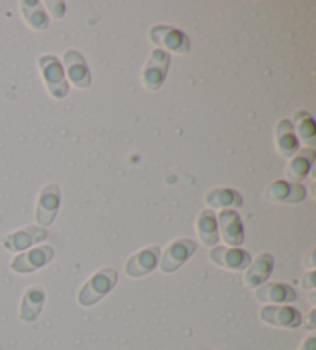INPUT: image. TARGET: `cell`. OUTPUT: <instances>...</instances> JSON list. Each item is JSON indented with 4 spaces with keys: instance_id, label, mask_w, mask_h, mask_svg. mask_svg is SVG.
<instances>
[{
    "instance_id": "cell-14",
    "label": "cell",
    "mask_w": 316,
    "mask_h": 350,
    "mask_svg": "<svg viewBox=\"0 0 316 350\" xmlns=\"http://www.w3.org/2000/svg\"><path fill=\"white\" fill-rule=\"evenodd\" d=\"M62 62L65 66L66 77H68V82L73 87L83 90L91 85L93 77H91L88 65L85 62V59L81 53L76 50H66L62 54Z\"/></svg>"
},
{
    "instance_id": "cell-3",
    "label": "cell",
    "mask_w": 316,
    "mask_h": 350,
    "mask_svg": "<svg viewBox=\"0 0 316 350\" xmlns=\"http://www.w3.org/2000/svg\"><path fill=\"white\" fill-rule=\"evenodd\" d=\"M148 39L161 50L174 54H187L192 50V42L188 36L174 27L155 25L150 28Z\"/></svg>"
},
{
    "instance_id": "cell-12",
    "label": "cell",
    "mask_w": 316,
    "mask_h": 350,
    "mask_svg": "<svg viewBox=\"0 0 316 350\" xmlns=\"http://www.w3.org/2000/svg\"><path fill=\"white\" fill-rule=\"evenodd\" d=\"M264 198L275 204H298L307 198V189L302 184L290 183L287 179H278L267 187Z\"/></svg>"
},
{
    "instance_id": "cell-19",
    "label": "cell",
    "mask_w": 316,
    "mask_h": 350,
    "mask_svg": "<svg viewBox=\"0 0 316 350\" xmlns=\"http://www.w3.org/2000/svg\"><path fill=\"white\" fill-rule=\"evenodd\" d=\"M315 162V148L304 147L296 152L293 158L289 159L287 170H285V176L290 183L301 184L304 179L308 176L312 165Z\"/></svg>"
},
{
    "instance_id": "cell-30",
    "label": "cell",
    "mask_w": 316,
    "mask_h": 350,
    "mask_svg": "<svg viewBox=\"0 0 316 350\" xmlns=\"http://www.w3.org/2000/svg\"><path fill=\"white\" fill-rule=\"evenodd\" d=\"M205 350H211V349H205Z\"/></svg>"
},
{
    "instance_id": "cell-28",
    "label": "cell",
    "mask_w": 316,
    "mask_h": 350,
    "mask_svg": "<svg viewBox=\"0 0 316 350\" xmlns=\"http://www.w3.org/2000/svg\"><path fill=\"white\" fill-rule=\"evenodd\" d=\"M300 350H316V336L312 334L308 335L306 340H302Z\"/></svg>"
},
{
    "instance_id": "cell-24",
    "label": "cell",
    "mask_w": 316,
    "mask_h": 350,
    "mask_svg": "<svg viewBox=\"0 0 316 350\" xmlns=\"http://www.w3.org/2000/svg\"><path fill=\"white\" fill-rule=\"evenodd\" d=\"M45 7L50 11L54 19H62L65 14V3L64 2H45Z\"/></svg>"
},
{
    "instance_id": "cell-26",
    "label": "cell",
    "mask_w": 316,
    "mask_h": 350,
    "mask_svg": "<svg viewBox=\"0 0 316 350\" xmlns=\"http://www.w3.org/2000/svg\"><path fill=\"white\" fill-rule=\"evenodd\" d=\"M301 327L304 330H310V332H313L316 329V309H315V307L307 313L306 317L302 318Z\"/></svg>"
},
{
    "instance_id": "cell-23",
    "label": "cell",
    "mask_w": 316,
    "mask_h": 350,
    "mask_svg": "<svg viewBox=\"0 0 316 350\" xmlns=\"http://www.w3.org/2000/svg\"><path fill=\"white\" fill-rule=\"evenodd\" d=\"M290 122L293 125L298 141H301L308 148H313L316 142V126L313 118L307 111L300 110L293 114Z\"/></svg>"
},
{
    "instance_id": "cell-20",
    "label": "cell",
    "mask_w": 316,
    "mask_h": 350,
    "mask_svg": "<svg viewBox=\"0 0 316 350\" xmlns=\"http://www.w3.org/2000/svg\"><path fill=\"white\" fill-rule=\"evenodd\" d=\"M205 205H209L210 210L213 208H233L242 207L244 205V198L241 196L239 191L227 187H220V189H211L205 193L204 198Z\"/></svg>"
},
{
    "instance_id": "cell-29",
    "label": "cell",
    "mask_w": 316,
    "mask_h": 350,
    "mask_svg": "<svg viewBox=\"0 0 316 350\" xmlns=\"http://www.w3.org/2000/svg\"><path fill=\"white\" fill-rule=\"evenodd\" d=\"M308 303L312 304L313 307L316 306V292L315 291H310V293H308Z\"/></svg>"
},
{
    "instance_id": "cell-27",
    "label": "cell",
    "mask_w": 316,
    "mask_h": 350,
    "mask_svg": "<svg viewBox=\"0 0 316 350\" xmlns=\"http://www.w3.org/2000/svg\"><path fill=\"white\" fill-rule=\"evenodd\" d=\"M304 265H306V267L310 270H315V267H316V249L315 247H312V249L307 252V255L304 256Z\"/></svg>"
},
{
    "instance_id": "cell-7",
    "label": "cell",
    "mask_w": 316,
    "mask_h": 350,
    "mask_svg": "<svg viewBox=\"0 0 316 350\" xmlns=\"http://www.w3.org/2000/svg\"><path fill=\"white\" fill-rule=\"evenodd\" d=\"M60 207V187L57 184H48L40 190L36 202L34 219L38 222V227L47 228L54 221Z\"/></svg>"
},
{
    "instance_id": "cell-5",
    "label": "cell",
    "mask_w": 316,
    "mask_h": 350,
    "mask_svg": "<svg viewBox=\"0 0 316 350\" xmlns=\"http://www.w3.org/2000/svg\"><path fill=\"white\" fill-rule=\"evenodd\" d=\"M198 250V243L188 238H178L170 243L166 250L161 252L159 270L162 273H174L179 270L188 259H190Z\"/></svg>"
},
{
    "instance_id": "cell-6",
    "label": "cell",
    "mask_w": 316,
    "mask_h": 350,
    "mask_svg": "<svg viewBox=\"0 0 316 350\" xmlns=\"http://www.w3.org/2000/svg\"><path fill=\"white\" fill-rule=\"evenodd\" d=\"M54 258V249L51 245L44 244L38 245L31 250L22 252L19 255L13 258V261L10 262V269L14 271V273L19 275H28L33 273V271H38L42 267H45L47 264L51 262Z\"/></svg>"
},
{
    "instance_id": "cell-21",
    "label": "cell",
    "mask_w": 316,
    "mask_h": 350,
    "mask_svg": "<svg viewBox=\"0 0 316 350\" xmlns=\"http://www.w3.org/2000/svg\"><path fill=\"white\" fill-rule=\"evenodd\" d=\"M196 233L200 243L205 247H215L220 243L216 215L213 210H202L196 218Z\"/></svg>"
},
{
    "instance_id": "cell-22",
    "label": "cell",
    "mask_w": 316,
    "mask_h": 350,
    "mask_svg": "<svg viewBox=\"0 0 316 350\" xmlns=\"http://www.w3.org/2000/svg\"><path fill=\"white\" fill-rule=\"evenodd\" d=\"M21 11L28 27L36 31H44L50 25V17H48L44 3L39 0H23L21 2Z\"/></svg>"
},
{
    "instance_id": "cell-10",
    "label": "cell",
    "mask_w": 316,
    "mask_h": 350,
    "mask_svg": "<svg viewBox=\"0 0 316 350\" xmlns=\"http://www.w3.org/2000/svg\"><path fill=\"white\" fill-rule=\"evenodd\" d=\"M209 258L218 267L232 271L247 270L252 262L250 253L244 249H239V247L215 245L209 252Z\"/></svg>"
},
{
    "instance_id": "cell-16",
    "label": "cell",
    "mask_w": 316,
    "mask_h": 350,
    "mask_svg": "<svg viewBox=\"0 0 316 350\" xmlns=\"http://www.w3.org/2000/svg\"><path fill=\"white\" fill-rule=\"evenodd\" d=\"M47 299L45 288L34 284L29 286L22 295L21 306H19V319L25 324H31L40 317L42 310H44Z\"/></svg>"
},
{
    "instance_id": "cell-11",
    "label": "cell",
    "mask_w": 316,
    "mask_h": 350,
    "mask_svg": "<svg viewBox=\"0 0 316 350\" xmlns=\"http://www.w3.org/2000/svg\"><path fill=\"white\" fill-rule=\"evenodd\" d=\"M218 232L220 239L227 244V247H241L244 244L246 234L242 226L241 216L232 208H224L216 216Z\"/></svg>"
},
{
    "instance_id": "cell-18",
    "label": "cell",
    "mask_w": 316,
    "mask_h": 350,
    "mask_svg": "<svg viewBox=\"0 0 316 350\" xmlns=\"http://www.w3.org/2000/svg\"><path fill=\"white\" fill-rule=\"evenodd\" d=\"M276 152L285 159H291L300 150V141L295 135L290 119H281L275 126Z\"/></svg>"
},
{
    "instance_id": "cell-9",
    "label": "cell",
    "mask_w": 316,
    "mask_h": 350,
    "mask_svg": "<svg viewBox=\"0 0 316 350\" xmlns=\"http://www.w3.org/2000/svg\"><path fill=\"white\" fill-rule=\"evenodd\" d=\"M161 258V247L159 245H150L141 249L127 259L124 265V271L129 278L137 280V278L147 276L151 271L156 270L159 265Z\"/></svg>"
},
{
    "instance_id": "cell-4",
    "label": "cell",
    "mask_w": 316,
    "mask_h": 350,
    "mask_svg": "<svg viewBox=\"0 0 316 350\" xmlns=\"http://www.w3.org/2000/svg\"><path fill=\"white\" fill-rule=\"evenodd\" d=\"M170 54L161 48H155L145 62L141 73V83L147 92H157L167 79L170 68Z\"/></svg>"
},
{
    "instance_id": "cell-13",
    "label": "cell",
    "mask_w": 316,
    "mask_h": 350,
    "mask_svg": "<svg viewBox=\"0 0 316 350\" xmlns=\"http://www.w3.org/2000/svg\"><path fill=\"white\" fill-rule=\"evenodd\" d=\"M48 238V232L45 228L38 226H28L19 228V230L11 232L2 238V245L5 250L11 253H22L34 244H39Z\"/></svg>"
},
{
    "instance_id": "cell-8",
    "label": "cell",
    "mask_w": 316,
    "mask_h": 350,
    "mask_svg": "<svg viewBox=\"0 0 316 350\" xmlns=\"http://www.w3.org/2000/svg\"><path fill=\"white\" fill-rule=\"evenodd\" d=\"M259 319L276 329H300L302 315L300 310L289 304L264 306L259 310Z\"/></svg>"
},
{
    "instance_id": "cell-25",
    "label": "cell",
    "mask_w": 316,
    "mask_h": 350,
    "mask_svg": "<svg viewBox=\"0 0 316 350\" xmlns=\"http://www.w3.org/2000/svg\"><path fill=\"white\" fill-rule=\"evenodd\" d=\"M301 287L304 291H315L316 287V271L315 270H308L304 273L302 280H301Z\"/></svg>"
},
{
    "instance_id": "cell-1",
    "label": "cell",
    "mask_w": 316,
    "mask_h": 350,
    "mask_svg": "<svg viewBox=\"0 0 316 350\" xmlns=\"http://www.w3.org/2000/svg\"><path fill=\"white\" fill-rule=\"evenodd\" d=\"M118 280V270L113 267H102L94 271L79 288L77 304L81 307H93L116 287Z\"/></svg>"
},
{
    "instance_id": "cell-2",
    "label": "cell",
    "mask_w": 316,
    "mask_h": 350,
    "mask_svg": "<svg viewBox=\"0 0 316 350\" xmlns=\"http://www.w3.org/2000/svg\"><path fill=\"white\" fill-rule=\"evenodd\" d=\"M39 71L48 93L54 99H65L70 92V83L65 79V71L59 59L53 54H42L38 60Z\"/></svg>"
},
{
    "instance_id": "cell-17",
    "label": "cell",
    "mask_w": 316,
    "mask_h": 350,
    "mask_svg": "<svg viewBox=\"0 0 316 350\" xmlns=\"http://www.w3.org/2000/svg\"><path fill=\"white\" fill-rule=\"evenodd\" d=\"M273 267H275V259L270 253H259L256 258L252 259L250 265L246 270L244 284L248 288H258L263 286L272 276Z\"/></svg>"
},
{
    "instance_id": "cell-15",
    "label": "cell",
    "mask_w": 316,
    "mask_h": 350,
    "mask_svg": "<svg viewBox=\"0 0 316 350\" xmlns=\"http://www.w3.org/2000/svg\"><path fill=\"white\" fill-rule=\"evenodd\" d=\"M254 299L265 306L290 304L296 301L295 288L285 282H264L263 286L254 288Z\"/></svg>"
}]
</instances>
